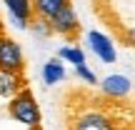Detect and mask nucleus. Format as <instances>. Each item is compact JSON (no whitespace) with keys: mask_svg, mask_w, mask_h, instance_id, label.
I'll list each match as a JSON object with an SVG mask.
<instances>
[{"mask_svg":"<svg viewBox=\"0 0 135 130\" xmlns=\"http://www.w3.org/2000/svg\"><path fill=\"white\" fill-rule=\"evenodd\" d=\"M60 58H65L68 63L73 65H85V53H83L80 48H75V45H65V48H60Z\"/></svg>","mask_w":135,"mask_h":130,"instance_id":"11","label":"nucleus"},{"mask_svg":"<svg viewBox=\"0 0 135 130\" xmlns=\"http://www.w3.org/2000/svg\"><path fill=\"white\" fill-rule=\"evenodd\" d=\"M0 33H3V28H0Z\"/></svg>","mask_w":135,"mask_h":130,"instance_id":"15","label":"nucleus"},{"mask_svg":"<svg viewBox=\"0 0 135 130\" xmlns=\"http://www.w3.org/2000/svg\"><path fill=\"white\" fill-rule=\"evenodd\" d=\"M93 3H100V0H93Z\"/></svg>","mask_w":135,"mask_h":130,"instance_id":"14","label":"nucleus"},{"mask_svg":"<svg viewBox=\"0 0 135 130\" xmlns=\"http://www.w3.org/2000/svg\"><path fill=\"white\" fill-rule=\"evenodd\" d=\"M65 78V68L60 60H50V63H45L43 68V80L48 83V85H55V83H60Z\"/></svg>","mask_w":135,"mask_h":130,"instance_id":"10","label":"nucleus"},{"mask_svg":"<svg viewBox=\"0 0 135 130\" xmlns=\"http://www.w3.org/2000/svg\"><path fill=\"white\" fill-rule=\"evenodd\" d=\"M0 73L15 78H25V55L15 40L0 33Z\"/></svg>","mask_w":135,"mask_h":130,"instance_id":"3","label":"nucleus"},{"mask_svg":"<svg viewBox=\"0 0 135 130\" xmlns=\"http://www.w3.org/2000/svg\"><path fill=\"white\" fill-rule=\"evenodd\" d=\"M10 15L15 18L18 28H28L33 20V0H5Z\"/></svg>","mask_w":135,"mask_h":130,"instance_id":"7","label":"nucleus"},{"mask_svg":"<svg viewBox=\"0 0 135 130\" xmlns=\"http://www.w3.org/2000/svg\"><path fill=\"white\" fill-rule=\"evenodd\" d=\"M65 130H135L133 105L83 88L65 93Z\"/></svg>","mask_w":135,"mask_h":130,"instance_id":"1","label":"nucleus"},{"mask_svg":"<svg viewBox=\"0 0 135 130\" xmlns=\"http://www.w3.org/2000/svg\"><path fill=\"white\" fill-rule=\"evenodd\" d=\"M75 70H78V78H83V80H85V83H90V85H95V83H98L95 73H93L90 68H88V65H78Z\"/></svg>","mask_w":135,"mask_h":130,"instance_id":"13","label":"nucleus"},{"mask_svg":"<svg viewBox=\"0 0 135 130\" xmlns=\"http://www.w3.org/2000/svg\"><path fill=\"white\" fill-rule=\"evenodd\" d=\"M88 43H90L93 53L100 55L103 63H115V48H113V40L108 35L98 33V30H90L88 33Z\"/></svg>","mask_w":135,"mask_h":130,"instance_id":"5","label":"nucleus"},{"mask_svg":"<svg viewBox=\"0 0 135 130\" xmlns=\"http://www.w3.org/2000/svg\"><path fill=\"white\" fill-rule=\"evenodd\" d=\"M50 28L55 35H63L68 43H78L80 38V23H78V15L73 10V5H65L60 13H55L50 18Z\"/></svg>","mask_w":135,"mask_h":130,"instance_id":"4","label":"nucleus"},{"mask_svg":"<svg viewBox=\"0 0 135 130\" xmlns=\"http://www.w3.org/2000/svg\"><path fill=\"white\" fill-rule=\"evenodd\" d=\"M25 78H15V75H5V73H0V98H13L18 90H23L25 85Z\"/></svg>","mask_w":135,"mask_h":130,"instance_id":"9","label":"nucleus"},{"mask_svg":"<svg viewBox=\"0 0 135 130\" xmlns=\"http://www.w3.org/2000/svg\"><path fill=\"white\" fill-rule=\"evenodd\" d=\"M30 25H33V30H35L38 35H53V28H50V20H45V18H35V15H33Z\"/></svg>","mask_w":135,"mask_h":130,"instance_id":"12","label":"nucleus"},{"mask_svg":"<svg viewBox=\"0 0 135 130\" xmlns=\"http://www.w3.org/2000/svg\"><path fill=\"white\" fill-rule=\"evenodd\" d=\"M65 5H70V0H33V15L35 18L50 20L55 13H60Z\"/></svg>","mask_w":135,"mask_h":130,"instance_id":"8","label":"nucleus"},{"mask_svg":"<svg viewBox=\"0 0 135 130\" xmlns=\"http://www.w3.org/2000/svg\"><path fill=\"white\" fill-rule=\"evenodd\" d=\"M103 93L108 98H115V100H125L130 93V80L125 75H108L103 80Z\"/></svg>","mask_w":135,"mask_h":130,"instance_id":"6","label":"nucleus"},{"mask_svg":"<svg viewBox=\"0 0 135 130\" xmlns=\"http://www.w3.org/2000/svg\"><path fill=\"white\" fill-rule=\"evenodd\" d=\"M8 113L13 120L23 123V125L33 128V130H40V108L35 103V95L30 88H23L18 90L8 103Z\"/></svg>","mask_w":135,"mask_h":130,"instance_id":"2","label":"nucleus"}]
</instances>
